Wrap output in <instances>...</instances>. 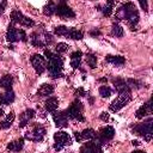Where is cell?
I'll return each instance as SVG.
<instances>
[{
    "label": "cell",
    "instance_id": "cell-1",
    "mask_svg": "<svg viewBox=\"0 0 153 153\" xmlns=\"http://www.w3.org/2000/svg\"><path fill=\"white\" fill-rule=\"evenodd\" d=\"M116 18L118 20H127L130 25L131 30H135V25L139 22V12L136 10L135 4L133 2H126L123 4L116 12Z\"/></svg>",
    "mask_w": 153,
    "mask_h": 153
},
{
    "label": "cell",
    "instance_id": "cell-2",
    "mask_svg": "<svg viewBox=\"0 0 153 153\" xmlns=\"http://www.w3.org/2000/svg\"><path fill=\"white\" fill-rule=\"evenodd\" d=\"M152 122H153V120H152V118H148L146 122L136 124V126L134 127V131H135L137 135L142 136L146 141H151V139H152V136H153Z\"/></svg>",
    "mask_w": 153,
    "mask_h": 153
},
{
    "label": "cell",
    "instance_id": "cell-3",
    "mask_svg": "<svg viewBox=\"0 0 153 153\" xmlns=\"http://www.w3.org/2000/svg\"><path fill=\"white\" fill-rule=\"evenodd\" d=\"M82 109H84L82 103L79 99H75L71 104L68 110H66V111H67L68 117H71L73 120H76V121H80V122H84L85 118H84V115H82Z\"/></svg>",
    "mask_w": 153,
    "mask_h": 153
},
{
    "label": "cell",
    "instance_id": "cell-4",
    "mask_svg": "<svg viewBox=\"0 0 153 153\" xmlns=\"http://www.w3.org/2000/svg\"><path fill=\"white\" fill-rule=\"evenodd\" d=\"M26 33L23 29H17L14 27L13 25H10L8 29H7V32H6V39L11 43L13 42H18V41H23V42H26Z\"/></svg>",
    "mask_w": 153,
    "mask_h": 153
},
{
    "label": "cell",
    "instance_id": "cell-5",
    "mask_svg": "<svg viewBox=\"0 0 153 153\" xmlns=\"http://www.w3.org/2000/svg\"><path fill=\"white\" fill-rule=\"evenodd\" d=\"M54 140H55V145H54V148L56 151H61L63 147L66 146H69L72 143V139L71 136L66 133V131H56L54 134Z\"/></svg>",
    "mask_w": 153,
    "mask_h": 153
},
{
    "label": "cell",
    "instance_id": "cell-6",
    "mask_svg": "<svg viewBox=\"0 0 153 153\" xmlns=\"http://www.w3.org/2000/svg\"><path fill=\"white\" fill-rule=\"evenodd\" d=\"M11 20L12 23H16V24H19V25H23L25 27H31L35 25V22L32 19H30L29 17L24 16L20 11L18 10H13L12 13H11Z\"/></svg>",
    "mask_w": 153,
    "mask_h": 153
},
{
    "label": "cell",
    "instance_id": "cell-7",
    "mask_svg": "<svg viewBox=\"0 0 153 153\" xmlns=\"http://www.w3.org/2000/svg\"><path fill=\"white\" fill-rule=\"evenodd\" d=\"M30 61H31L32 67L35 68V71H36L37 74H43L44 71L47 69V61H45V59H44L42 55H39V54H33V55L31 56Z\"/></svg>",
    "mask_w": 153,
    "mask_h": 153
},
{
    "label": "cell",
    "instance_id": "cell-8",
    "mask_svg": "<svg viewBox=\"0 0 153 153\" xmlns=\"http://www.w3.org/2000/svg\"><path fill=\"white\" fill-rule=\"evenodd\" d=\"M114 135H115V129H114V127L106 126V127H104V128H102V129L99 130L98 136H96V139H97L96 142H98L99 145L105 143V142L110 141V140L114 137Z\"/></svg>",
    "mask_w": 153,
    "mask_h": 153
},
{
    "label": "cell",
    "instance_id": "cell-9",
    "mask_svg": "<svg viewBox=\"0 0 153 153\" xmlns=\"http://www.w3.org/2000/svg\"><path fill=\"white\" fill-rule=\"evenodd\" d=\"M130 99H131V96H130V93H128V94H118V97L110 104V110L111 111H114V112H116V111H118V110H121L124 105H127L129 102H130Z\"/></svg>",
    "mask_w": 153,
    "mask_h": 153
},
{
    "label": "cell",
    "instance_id": "cell-10",
    "mask_svg": "<svg viewBox=\"0 0 153 153\" xmlns=\"http://www.w3.org/2000/svg\"><path fill=\"white\" fill-rule=\"evenodd\" d=\"M55 13H56L59 17H61V18H66V19H68V18H74V17H75L74 11H73L66 2H63V1H61L60 4L56 5Z\"/></svg>",
    "mask_w": 153,
    "mask_h": 153
},
{
    "label": "cell",
    "instance_id": "cell-11",
    "mask_svg": "<svg viewBox=\"0 0 153 153\" xmlns=\"http://www.w3.org/2000/svg\"><path fill=\"white\" fill-rule=\"evenodd\" d=\"M45 135V129L41 126H35L30 133L25 134V139L31 141H42Z\"/></svg>",
    "mask_w": 153,
    "mask_h": 153
},
{
    "label": "cell",
    "instance_id": "cell-12",
    "mask_svg": "<svg viewBox=\"0 0 153 153\" xmlns=\"http://www.w3.org/2000/svg\"><path fill=\"white\" fill-rule=\"evenodd\" d=\"M53 120L56 124V127H60V128H65L68 126V115H67V111H54L53 112Z\"/></svg>",
    "mask_w": 153,
    "mask_h": 153
},
{
    "label": "cell",
    "instance_id": "cell-13",
    "mask_svg": "<svg viewBox=\"0 0 153 153\" xmlns=\"http://www.w3.org/2000/svg\"><path fill=\"white\" fill-rule=\"evenodd\" d=\"M80 153H103L102 147L96 141H90L80 148Z\"/></svg>",
    "mask_w": 153,
    "mask_h": 153
},
{
    "label": "cell",
    "instance_id": "cell-14",
    "mask_svg": "<svg viewBox=\"0 0 153 153\" xmlns=\"http://www.w3.org/2000/svg\"><path fill=\"white\" fill-rule=\"evenodd\" d=\"M149 114H152V100L149 99L147 103H145L143 105H141L137 110H136V112H135V116H136V118H143L146 115H149Z\"/></svg>",
    "mask_w": 153,
    "mask_h": 153
},
{
    "label": "cell",
    "instance_id": "cell-15",
    "mask_svg": "<svg viewBox=\"0 0 153 153\" xmlns=\"http://www.w3.org/2000/svg\"><path fill=\"white\" fill-rule=\"evenodd\" d=\"M114 86L116 88V91L118 92V94H128L130 93V88L127 85V81H124L123 79H115L114 80Z\"/></svg>",
    "mask_w": 153,
    "mask_h": 153
},
{
    "label": "cell",
    "instance_id": "cell-16",
    "mask_svg": "<svg viewBox=\"0 0 153 153\" xmlns=\"http://www.w3.org/2000/svg\"><path fill=\"white\" fill-rule=\"evenodd\" d=\"M35 110H32V109H27V110H25L22 115H20V122H19V127H25L27 123H29V121L30 120H32L33 117H35Z\"/></svg>",
    "mask_w": 153,
    "mask_h": 153
},
{
    "label": "cell",
    "instance_id": "cell-17",
    "mask_svg": "<svg viewBox=\"0 0 153 153\" xmlns=\"http://www.w3.org/2000/svg\"><path fill=\"white\" fill-rule=\"evenodd\" d=\"M81 56H82V53H81L80 50L74 51V53L71 54V66H72L73 68H79V67H80Z\"/></svg>",
    "mask_w": 153,
    "mask_h": 153
},
{
    "label": "cell",
    "instance_id": "cell-18",
    "mask_svg": "<svg viewBox=\"0 0 153 153\" xmlns=\"http://www.w3.org/2000/svg\"><path fill=\"white\" fill-rule=\"evenodd\" d=\"M30 42H31V44L35 45V47H39V48L45 47V44H44V42H43V37H42L39 33H37V32L31 33V36H30Z\"/></svg>",
    "mask_w": 153,
    "mask_h": 153
},
{
    "label": "cell",
    "instance_id": "cell-19",
    "mask_svg": "<svg viewBox=\"0 0 153 153\" xmlns=\"http://www.w3.org/2000/svg\"><path fill=\"white\" fill-rule=\"evenodd\" d=\"M23 146H24V139H18V140L10 142L7 145V149L12 151V152H19V151H22Z\"/></svg>",
    "mask_w": 153,
    "mask_h": 153
},
{
    "label": "cell",
    "instance_id": "cell-20",
    "mask_svg": "<svg viewBox=\"0 0 153 153\" xmlns=\"http://www.w3.org/2000/svg\"><path fill=\"white\" fill-rule=\"evenodd\" d=\"M106 61L115 66H122L126 63V59L123 56H118V55H108Z\"/></svg>",
    "mask_w": 153,
    "mask_h": 153
},
{
    "label": "cell",
    "instance_id": "cell-21",
    "mask_svg": "<svg viewBox=\"0 0 153 153\" xmlns=\"http://www.w3.org/2000/svg\"><path fill=\"white\" fill-rule=\"evenodd\" d=\"M57 106H59V100H57V98L50 97V98H48V99L45 100V109H47L49 112L56 111Z\"/></svg>",
    "mask_w": 153,
    "mask_h": 153
},
{
    "label": "cell",
    "instance_id": "cell-22",
    "mask_svg": "<svg viewBox=\"0 0 153 153\" xmlns=\"http://www.w3.org/2000/svg\"><path fill=\"white\" fill-rule=\"evenodd\" d=\"M12 84H13V79L11 75H4L0 79V88H4L5 91H10Z\"/></svg>",
    "mask_w": 153,
    "mask_h": 153
},
{
    "label": "cell",
    "instance_id": "cell-23",
    "mask_svg": "<svg viewBox=\"0 0 153 153\" xmlns=\"http://www.w3.org/2000/svg\"><path fill=\"white\" fill-rule=\"evenodd\" d=\"M14 112L13 111H11L7 116H6V118L2 121V122H0V128L1 129H8L11 126H12V123H13V121H14Z\"/></svg>",
    "mask_w": 153,
    "mask_h": 153
},
{
    "label": "cell",
    "instance_id": "cell-24",
    "mask_svg": "<svg viewBox=\"0 0 153 153\" xmlns=\"http://www.w3.org/2000/svg\"><path fill=\"white\" fill-rule=\"evenodd\" d=\"M54 92V87L50 85V84H43L39 86L38 91H37V94L39 96H49Z\"/></svg>",
    "mask_w": 153,
    "mask_h": 153
},
{
    "label": "cell",
    "instance_id": "cell-25",
    "mask_svg": "<svg viewBox=\"0 0 153 153\" xmlns=\"http://www.w3.org/2000/svg\"><path fill=\"white\" fill-rule=\"evenodd\" d=\"M67 37L71 38V39H76V41H79V39H81V38L84 37V33H82V31H80V30H76V29H74V27H69V31H68Z\"/></svg>",
    "mask_w": 153,
    "mask_h": 153
},
{
    "label": "cell",
    "instance_id": "cell-26",
    "mask_svg": "<svg viewBox=\"0 0 153 153\" xmlns=\"http://www.w3.org/2000/svg\"><path fill=\"white\" fill-rule=\"evenodd\" d=\"M81 135V139H85V140H94L96 139V131L91 128H87V129H84L82 133H80Z\"/></svg>",
    "mask_w": 153,
    "mask_h": 153
},
{
    "label": "cell",
    "instance_id": "cell-27",
    "mask_svg": "<svg viewBox=\"0 0 153 153\" xmlns=\"http://www.w3.org/2000/svg\"><path fill=\"white\" fill-rule=\"evenodd\" d=\"M55 10H56V4L53 2V1H49V2L44 6V8H43V13H44L45 16H53V14L55 13Z\"/></svg>",
    "mask_w": 153,
    "mask_h": 153
},
{
    "label": "cell",
    "instance_id": "cell-28",
    "mask_svg": "<svg viewBox=\"0 0 153 153\" xmlns=\"http://www.w3.org/2000/svg\"><path fill=\"white\" fill-rule=\"evenodd\" d=\"M111 35L115 36V37H122L124 35V31H123V27L118 24H114L112 27H111Z\"/></svg>",
    "mask_w": 153,
    "mask_h": 153
},
{
    "label": "cell",
    "instance_id": "cell-29",
    "mask_svg": "<svg viewBox=\"0 0 153 153\" xmlns=\"http://www.w3.org/2000/svg\"><path fill=\"white\" fill-rule=\"evenodd\" d=\"M114 5H115V2H114V1H108V2L105 4V6L103 7V10H102L103 14H104V16H106V17L111 16L112 10H114Z\"/></svg>",
    "mask_w": 153,
    "mask_h": 153
},
{
    "label": "cell",
    "instance_id": "cell-30",
    "mask_svg": "<svg viewBox=\"0 0 153 153\" xmlns=\"http://www.w3.org/2000/svg\"><path fill=\"white\" fill-rule=\"evenodd\" d=\"M68 31H69V27L62 26V25H61V26H56V27L54 29V33L57 35V36H65V37H67Z\"/></svg>",
    "mask_w": 153,
    "mask_h": 153
},
{
    "label": "cell",
    "instance_id": "cell-31",
    "mask_svg": "<svg viewBox=\"0 0 153 153\" xmlns=\"http://www.w3.org/2000/svg\"><path fill=\"white\" fill-rule=\"evenodd\" d=\"M2 96H4V104H10L14 100V92L12 90L5 91V93H2Z\"/></svg>",
    "mask_w": 153,
    "mask_h": 153
},
{
    "label": "cell",
    "instance_id": "cell-32",
    "mask_svg": "<svg viewBox=\"0 0 153 153\" xmlns=\"http://www.w3.org/2000/svg\"><path fill=\"white\" fill-rule=\"evenodd\" d=\"M111 93H112V90H111L109 86L103 85V86L99 87V94H100L103 98H108V97H110Z\"/></svg>",
    "mask_w": 153,
    "mask_h": 153
},
{
    "label": "cell",
    "instance_id": "cell-33",
    "mask_svg": "<svg viewBox=\"0 0 153 153\" xmlns=\"http://www.w3.org/2000/svg\"><path fill=\"white\" fill-rule=\"evenodd\" d=\"M86 62H87V65H88L91 68H96V66H97V57H96V55H93V54H87V55H86Z\"/></svg>",
    "mask_w": 153,
    "mask_h": 153
},
{
    "label": "cell",
    "instance_id": "cell-34",
    "mask_svg": "<svg viewBox=\"0 0 153 153\" xmlns=\"http://www.w3.org/2000/svg\"><path fill=\"white\" fill-rule=\"evenodd\" d=\"M68 48H69V45L67 44V43H63V42H61V43H57L56 44V51L57 53H60V54H62V53H66L67 50H68Z\"/></svg>",
    "mask_w": 153,
    "mask_h": 153
},
{
    "label": "cell",
    "instance_id": "cell-35",
    "mask_svg": "<svg viewBox=\"0 0 153 153\" xmlns=\"http://www.w3.org/2000/svg\"><path fill=\"white\" fill-rule=\"evenodd\" d=\"M127 85H128V87H129V88H130V87L139 88V87L141 86V84H140L137 80H133V79H128V80H127Z\"/></svg>",
    "mask_w": 153,
    "mask_h": 153
},
{
    "label": "cell",
    "instance_id": "cell-36",
    "mask_svg": "<svg viewBox=\"0 0 153 153\" xmlns=\"http://www.w3.org/2000/svg\"><path fill=\"white\" fill-rule=\"evenodd\" d=\"M75 96H78V97H84V96H86V92L84 91L82 87H79V88L75 91Z\"/></svg>",
    "mask_w": 153,
    "mask_h": 153
},
{
    "label": "cell",
    "instance_id": "cell-37",
    "mask_svg": "<svg viewBox=\"0 0 153 153\" xmlns=\"http://www.w3.org/2000/svg\"><path fill=\"white\" fill-rule=\"evenodd\" d=\"M99 117H100V120H102V121H104V122L109 121V114H108V112H102Z\"/></svg>",
    "mask_w": 153,
    "mask_h": 153
},
{
    "label": "cell",
    "instance_id": "cell-38",
    "mask_svg": "<svg viewBox=\"0 0 153 153\" xmlns=\"http://www.w3.org/2000/svg\"><path fill=\"white\" fill-rule=\"evenodd\" d=\"M139 4H140V6H141V7H142V8L145 10V11H148V6H147V1H145V0H143V1H142V0H140V2H139Z\"/></svg>",
    "mask_w": 153,
    "mask_h": 153
},
{
    "label": "cell",
    "instance_id": "cell-39",
    "mask_svg": "<svg viewBox=\"0 0 153 153\" xmlns=\"http://www.w3.org/2000/svg\"><path fill=\"white\" fill-rule=\"evenodd\" d=\"M5 6H6V2H5V1H0V14L4 13V11H5Z\"/></svg>",
    "mask_w": 153,
    "mask_h": 153
},
{
    "label": "cell",
    "instance_id": "cell-40",
    "mask_svg": "<svg viewBox=\"0 0 153 153\" xmlns=\"http://www.w3.org/2000/svg\"><path fill=\"white\" fill-rule=\"evenodd\" d=\"M74 137H75V140H76V141H81V140H82V139H81L80 133H78V131H74Z\"/></svg>",
    "mask_w": 153,
    "mask_h": 153
},
{
    "label": "cell",
    "instance_id": "cell-41",
    "mask_svg": "<svg viewBox=\"0 0 153 153\" xmlns=\"http://www.w3.org/2000/svg\"><path fill=\"white\" fill-rule=\"evenodd\" d=\"M90 35H91V36H99V35H100V32H99L98 30H97V31H91V32H90Z\"/></svg>",
    "mask_w": 153,
    "mask_h": 153
},
{
    "label": "cell",
    "instance_id": "cell-42",
    "mask_svg": "<svg viewBox=\"0 0 153 153\" xmlns=\"http://www.w3.org/2000/svg\"><path fill=\"white\" fill-rule=\"evenodd\" d=\"M131 145H133V146H139L140 142H139L137 140H133V141H131Z\"/></svg>",
    "mask_w": 153,
    "mask_h": 153
},
{
    "label": "cell",
    "instance_id": "cell-43",
    "mask_svg": "<svg viewBox=\"0 0 153 153\" xmlns=\"http://www.w3.org/2000/svg\"><path fill=\"white\" fill-rule=\"evenodd\" d=\"M0 104H4V96H2V93H0Z\"/></svg>",
    "mask_w": 153,
    "mask_h": 153
},
{
    "label": "cell",
    "instance_id": "cell-44",
    "mask_svg": "<svg viewBox=\"0 0 153 153\" xmlns=\"http://www.w3.org/2000/svg\"><path fill=\"white\" fill-rule=\"evenodd\" d=\"M131 153H146L145 151H134V152H131Z\"/></svg>",
    "mask_w": 153,
    "mask_h": 153
},
{
    "label": "cell",
    "instance_id": "cell-45",
    "mask_svg": "<svg viewBox=\"0 0 153 153\" xmlns=\"http://www.w3.org/2000/svg\"><path fill=\"white\" fill-rule=\"evenodd\" d=\"M1 116H4V110H2V109H0V117H1Z\"/></svg>",
    "mask_w": 153,
    "mask_h": 153
}]
</instances>
